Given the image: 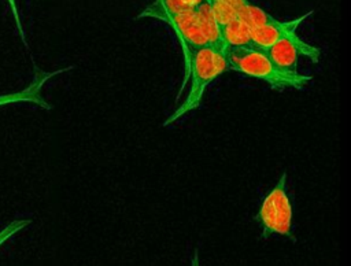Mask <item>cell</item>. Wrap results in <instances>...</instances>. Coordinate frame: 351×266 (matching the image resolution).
Here are the masks:
<instances>
[{
  "instance_id": "obj_6",
  "label": "cell",
  "mask_w": 351,
  "mask_h": 266,
  "mask_svg": "<svg viewBox=\"0 0 351 266\" xmlns=\"http://www.w3.org/2000/svg\"><path fill=\"white\" fill-rule=\"evenodd\" d=\"M73 67H62V69H58V70H53V71H43L40 69H36L33 80L26 88L21 89L18 92L0 95V106L12 104V103H33V104H36V106H38L44 110H51L52 106L41 95L43 86L52 77H55L58 74H62L64 71H69Z\"/></svg>"
},
{
  "instance_id": "obj_14",
  "label": "cell",
  "mask_w": 351,
  "mask_h": 266,
  "mask_svg": "<svg viewBox=\"0 0 351 266\" xmlns=\"http://www.w3.org/2000/svg\"><path fill=\"white\" fill-rule=\"evenodd\" d=\"M11 12H12V16H14V21H15V26H16V30L19 33V37L23 43V45L29 49V45H27V40H26V36H25V30H23V26H22V21H21V16H19V11H18V5H16V0H5Z\"/></svg>"
},
{
  "instance_id": "obj_9",
  "label": "cell",
  "mask_w": 351,
  "mask_h": 266,
  "mask_svg": "<svg viewBox=\"0 0 351 266\" xmlns=\"http://www.w3.org/2000/svg\"><path fill=\"white\" fill-rule=\"evenodd\" d=\"M219 32L226 48H254L251 29L239 18L219 25Z\"/></svg>"
},
{
  "instance_id": "obj_2",
  "label": "cell",
  "mask_w": 351,
  "mask_h": 266,
  "mask_svg": "<svg viewBox=\"0 0 351 266\" xmlns=\"http://www.w3.org/2000/svg\"><path fill=\"white\" fill-rule=\"evenodd\" d=\"M225 58L228 70L265 81L274 90H284L287 88L302 90L313 78L299 71H287L277 67L258 48H226Z\"/></svg>"
},
{
  "instance_id": "obj_1",
  "label": "cell",
  "mask_w": 351,
  "mask_h": 266,
  "mask_svg": "<svg viewBox=\"0 0 351 266\" xmlns=\"http://www.w3.org/2000/svg\"><path fill=\"white\" fill-rule=\"evenodd\" d=\"M225 49L213 45H203L195 49L188 64L184 69V80L178 96L182 95L185 84L189 81V90L185 100L171 112V115L163 122V126H170L180 121L188 112L200 107L206 89L228 70V63L225 58Z\"/></svg>"
},
{
  "instance_id": "obj_12",
  "label": "cell",
  "mask_w": 351,
  "mask_h": 266,
  "mask_svg": "<svg viewBox=\"0 0 351 266\" xmlns=\"http://www.w3.org/2000/svg\"><path fill=\"white\" fill-rule=\"evenodd\" d=\"M210 3V7L213 10V14L218 22V25H223L228 23L232 19L237 18L236 10L233 7H230L228 3L222 1V0H207Z\"/></svg>"
},
{
  "instance_id": "obj_8",
  "label": "cell",
  "mask_w": 351,
  "mask_h": 266,
  "mask_svg": "<svg viewBox=\"0 0 351 266\" xmlns=\"http://www.w3.org/2000/svg\"><path fill=\"white\" fill-rule=\"evenodd\" d=\"M195 16L199 25V29L207 41L208 45L226 48L225 44L221 40V32L219 25L213 14V10L210 7V3L207 0H203L196 8H195Z\"/></svg>"
},
{
  "instance_id": "obj_5",
  "label": "cell",
  "mask_w": 351,
  "mask_h": 266,
  "mask_svg": "<svg viewBox=\"0 0 351 266\" xmlns=\"http://www.w3.org/2000/svg\"><path fill=\"white\" fill-rule=\"evenodd\" d=\"M162 21L171 26V29L176 33V37L180 41V45H181V49L184 53V69H185L191 53L195 49H197L203 45H207V41L204 40V37L199 29V25H197L196 16H195V10L169 15V16L163 18Z\"/></svg>"
},
{
  "instance_id": "obj_15",
  "label": "cell",
  "mask_w": 351,
  "mask_h": 266,
  "mask_svg": "<svg viewBox=\"0 0 351 266\" xmlns=\"http://www.w3.org/2000/svg\"><path fill=\"white\" fill-rule=\"evenodd\" d=\"M191 266H200V265H199V252H197V250H195V252H193V255H192Z\"/></svg>"
},
{
  "instance_id": "obj_10",
  "label": "cell",
  "mask_w": 351,
  "mask_h": 266,
  "mask_svg": "<svg viewBox=\"0 0 351 266\" xmlns=\"http://www.w3.org/2000/svg\"><path fill=\"white\" fill-rule=\"evenodd\" d=\"M203 0H156V4L144 10L138 18L141 16H152L158 19H163L169 15H174L178 12H185L189 10H195Z\"/></svg>"
},
{
  "instance_id": "obj_7",
  "label": "cell",
  "mask_w": 351,
  "mask_h": 266,
  "mask_svg": "<svg viewBox=\"0 0 351 266\" xmlns=\"http://www.w3.org/2000/svg\"><path fill=\"white\" fill-rule=\"evenodd\" d=\"M313 11H308L298 18H293L291 21H278V19H274L273 22L265 25V26H261V27H256V29H252L251 30V38H252V44H254V48H258V49H266L267 47H270L271 44L291 36V34H295L296 33V29L299 27V25L307 19L310 15H311Z\"/></svg>"
},
{
  "instance_id": "obj_13",
  "label": "cell",
  "mask_w": 351,
  "mask_h": 266,
  "mask_svg": "<svg viewBox=\"0 0 351 266\" xmlns=\"http://www.w3.org/2000/svg\"><path fill=\"white\" fill-rule=\"evenodd\" d=\"M30 223H32V219L29 218H18L7 223L3 229H0V247H3L11 237H14L16 233L23 230Z\"/></svg>"
},
{
  "instance_id": "obj_3",
  "label": "cell",
  "mask_w": 351,
  "mask_h": 266,
  "mask_svg": "<svg viewBox=\"0 0 351 266\" xmlns=\"http://www.w3.org/2000/svg\"><path fill=\"white\" fill-rule=\"evenodd\" d=\"M255 221L262 229L263 239L278 234L295 241L292 232L293 204L288 191L287 171H282L276 185L263 197L255 215Z\"/></svg>"
},
{
  "instance_id": "obj_4",
  "label": "cell",
  "mask_w": 351,
  "mask_h": 266,
  "mask_svg": "<svg viewBox=\"0 0 351 266\" xmlns=\"http://www.w3.org/2000/svg\"><path fill=\"white\" fill-rule=\"evenodd\" d=\"M262 51L277 67L287 71H298L299 56H304L313 63H318L321 58V49L303 41L296 33L271 44Z\"/></svg>"
},
{
  "instance_id": "obj_11",
  "label": "cell",
  "mask_w": 351,
  "mask_h": 266,
  "mask_svg": "<svg viewBox=\"0 0 351 266\" xmlns=\"http://www.w3.org/2000/svg\"><path fill=\"white\" fill-rule=\"evenodd\" d=\"M236 14H237V18L240 21H243L251 30L265 26L276 19L274 16L267 14L265 10L251 4L250 1L247 4H244L241 8H239L236 11Z\"/></svg>"
}]
</instances>
